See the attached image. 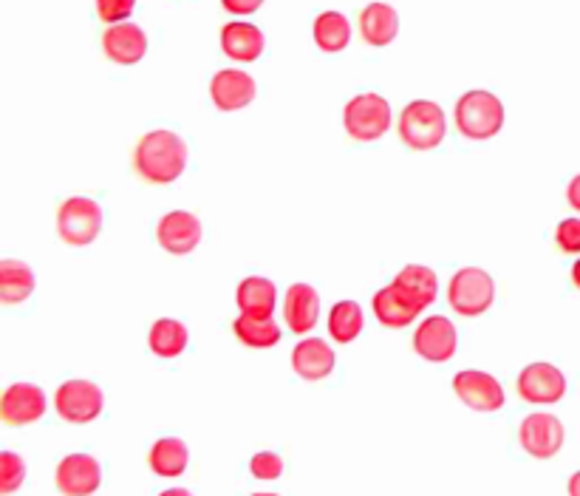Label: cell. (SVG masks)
<instances>
[{
  "label": "cell",
  "instance_id": "6da1fadb",
  "mask_svg": "<svg viewBox=\"0 0 580 496\" xmlns=\"http://www.w3.org/2000/svg\"><path fill=\"white\" fill-rule=\"evenodd\" d=\"M134 165L147 185H170L187 168V142L176 131H151L136 145Z\"/></svg>",
  "mask_w": 580,
  "mask_h": 496
},
{
  "label": "cell",
  "instance_id": "7a4b0ae2",
  "mask_svg": "<svg viewBox=\"0 0 580 496\" xmlns=\"http://www.w3.org/2000/svg\"><path fill=\"white\" fill-rule=\"evenodd\" d=\"M504 105L490 91H467L456 103V128L465 140L485 142L501 131Z\"/></svg>",
  "mask_w": 580,
  "mask_h": 496
},
{
  "label": "cell",
  "instance_id": "3957f363",
  "mask_svg": "<svg viewBox=\"0 0 580 496\" xmlns=\"http://www.w3.org/2000/svg\"><path fill=\"white\" fill-rule=\"evenodd\" d=\"M445 111L431 100H414L400 116V140L414 151H434L445 140Z\"/></svg>",
  "mask_w": 580,
  "mask_h": 496
},
{
  "label": "cell",
  "instance_id": "277c9868",
  "mask_svg": "<svg viewBox=\"0 0 580 496\" xmlns=\"http://www.w3.org/2000/svg\"><path fill=\"white\" fill-rule=\"evenodd\" d=\"M493 298H496V283L481 267H462L447 287V301L465 318L485 316L493 307Z\"/></svg>",
  "mask_w": 580,
  "mask_h": 496
},
{
  "label": "cell",
  "instance_id": "5b68a950",
  "mask_svg": "<svg viewBox=\"0 0 580 496\" xmlns=\"http://www.w3.org/2000/svg\"><path fill=\"white\" fill-rule=\"evenodd\" d=\"M345 134L354 142L383 140L391 128V105L380 94H358L343 111Z\"/></svg>",
  "mask_w": 580,
  "mask_h": 496
},
{
  "label": "cell",
  "instance_id": "8992f818",
  "mask_svg": "<svg viewBox=\"0 0 580 496\" xmlns=\"http://www.w3.org/2000/svg\"><path fill=\"white\" fill-rule=\"evenodd\" d=\"M103 230V207L89 196H71L60 205L58 232L69 247H89Z\"/></svg>",
  "mask_w": 580,
  "mask_h": 496
},
{
  "label": "cell",
  "instance_id": "52a82bcc",
  "mask_svg": "<svg viewBox=\"0 0 580 496\" xmlns=\"http://www.w3.org/2000/svg\"><path fill=\"white\" fill-rule=\"evenodd\" d=\"M103 389L91 381H65L54 394V409L65 423L83 425L100 417L103 412Z\"/></svg>",
  "mask_w": 580,
  "mask_h": 496
},
{
  "label": "cell",
  "instance_id": "ba28073f",
  "mask_svg": "<svg viewBox=\"0 0 580 496\" xmlns=\"http://www.w3.org/2000/svg\"><path fill=\"white\" fill-rule=\"evenodd\" d=\"M518 443L524 452L536 459H549L561 452L563 445V423L555 414L536 412L527 414L518 428Z\"/></svg>",
  "mask_w": 580,
  "mask_h": 496
},
{
  "label": "cell",
  "instance_id": "9c48e42d",
  "mask_svg": "<svg viewBox=\"0 0 580 496\" xmlns=\"http://www.w3.org/2000/svg\"><path fill=\"white\" fill-rule=\"evenodd\" d=\"M518 397L536 406H549L567 394V378L552 363H529L521 374H518Z\"/></svg>",
  "mask_w": 580,
  "mask_h": 496
},
{
  "label": "cell",
  "instance_id": "30bf717a",
  "mask_svg": "<svg viewBox=\"0 0 580 496\" xmlns=\"http://www.w3.org/2000/svg\"><path fill=\"white\" fill-rule=\"evenodd\" d=\"M453 392L459 394V400L465 406H470L473 412L490 414L498 412L504 406V389L501 383L487 372L478 369H465L453 378Z\"/></svg>",
  "mask_w": 580,
  "mask_h": 496
},
{
  "label": "cell",
  "instance_id": "8fae6325",
  "mask_svg": "<svg viewBox=\"0 0 580 496\" xmlns=\"http://www.w3.org/2000/svg\"><path fill=\"white\" fill-rule=\"evenodd\" d=\"M58 488L65 496H91L103 483V468L91 454H69L58 465Z\"/></svg>",
  "mask_w": 580,
  "mask_h": 496
},
{
  "label": "cell",
  "instance_id": "7c38bea8",
  "mask_svg": "<svg viewBox=\"0 0 580 496\" xmlns=\"http://www.w3.org/2000/svg\"><path fill=\"white\" fill-rule=\"evenodd\" d=\"M156 239L170 256H187L201 241V221L187 210H170L156 225Z\"/></svg>",
  "mask_w": 580,
  "mask_h": 496
},
{
  "label": "cell",
  "instance_id": "4fadbf2b",
  "mask_svg": "<svg viewBox=\"0 0 580 496\" xmlns=\"http://www.w3.org/2000/svg\"><path fill=\"white\" fill-rule=\"evenodd\" d=\"M456 329L445 316H434L420 323L414 332V349L420 358L431 363H447L456 354Z\"/></svg>",
  "mask_w": 580,
  "mask_h": 496
},
{
  "label": "cell",
  "instance_id": "5bb4252c",
  "mask_svg": "<svg viewBox=\"0 0 580 496\" xmlns=\"http://www.w3.org/2000/svg\"><path fill=\"white\" fill-rule=\"evenodd\" d=\"M45 414V394L34 383H12L0 400V417L7 425H32Z\"/></svg>",
  "mask_w": 580,
  "mask_h": 496
},
{
  "label": "cell",
  "instance_id": "9a60e30c",
  "mask_svg": "<svg viewBox=\"0 0 580 496\" xmlns=\"http://www.w3.org/2000/svg\"><path fill=\"white\" fill-rule=\"evenodd\" d=\"M258 94L256 80L249 78L247 71L227 69L218 71L210 83V97L216 103L218 111H241L247 108Z\"/></svg>",
  "mask_w": 580,
  "mask_h": 496
},
{
  "label": "cell",
  "instance_id": "2e32d148",
  "mask_svg": "<svg viewBox=\"0 0 580 496\" xmlns=\"http://www.w3.org/2000/svg\"><path fill=\"white\" fill-rule=\"evenodd\" d=\"M425 310L416 298H411L408 292L391 283V287H383V290H376L374 296V316L376 321L383 323L389 329H402L408 327L411 321L420 318V312Z\"/></svg>",
  "mask_w": 580,
  "mask_h": 496
},
{
  "label": "cell",
  "instance_id": "e0dca14e",
  "mask_svg": "<svg viewBox=\"0 0 580 496\" xmlns=\"http://www.w3.org/2000/svg\"><path fill=\"white\" fill-rule=\"evenodd\" d=\"M103 52L111 63L134 65L147 54V34L136 23H116L103 34Z\"/></svg>",
  "mask_w": 580,
  "mask_h": 496
},
{
  "label": "cell",
  "instance_id": "ac0fdd59",
  "mask_svg": "<svg viewBox=\"0 0 580 496\" xmlns=\"http://www.w3.org/2000/svg\"><path fill=\"white\" fill-rule=\"evenodd\" d=\"M292 369L303 381H323L334 372V349L320 338H307L294 347Z\"/></svg>",
  "mask_w": 580,
  "mask_h": 496
},
{
  "label": "cell",
  "instance_id": "d6986e66",
  "mask_svg": "<svg viewBox=\"0 0 580 496\" xmlns=\"http://www.w3.org/2000/svg\"><path fill=\"white\" fill-rule=\"evenodd\" d=\"M320 316V296L309 283H292L287 292V303H283V318H287L289 329L303 335L318 323Z\"/></svg>",
  "mask_w": 580,
  "mask_h": 496
},
{
  "label": "cell",
  "instance_id": "ffe728a7",
  "mask_svg": "<svg viewBox=\"0 0 580 496\" xmlns=\"http://www.w3.org/2000/svg\"><path fill=\"white\" fill-rule=\"evenodd\" d=\"M396 32H400V14L389 3H369L360 12V34L369 45L383 49V45L394 43Z\"/></svg>",
  "mask_w": 580,
  "mask_h": 496
},
{
  "label": "cell",
  "instance_id": "44dd1931",
  "mask_svg": "<svg viewBox=\"0 0 580 496\" xmlns=\"http://www.w3.org/2000/svg\"><path fill=\"white\" fill-rule=\"evenodd\" d=\"M221 52L238 63H252L263 54V32L252 23H227L221 29Z\"/></svg>",
  "mask_w": 580,
  "mask_h": 496
},
{
  "label": "cell",
  "instance_id": "7402d4cb",
  "mask_svg": "<svg viewBox=\"0 0 580 496\" xmlns=\"http://www.w3.org/2000/svg\"><path fill=\"white\" fill-rule=\"evenodd\" d=\"M275 298H278V290L269 278L252 276L238 283L236 301L241 307V316H272Z\"/></svg>",
  "mask_w": 580,
  "mask_h": 496
},
{
  "label": "cell",
  "instance_id": "603a6c76",
  "mask_svg": "<svg viewBox=\"0 0 580 496\" xmlns=\"http://www.w3.org/2000/svg\"><path fill=\"white\" fill-rule=\"evenodd\" d=\"M187 341H190L187 327L182 321H176V318H162V321H156L154 327H151V335H147L151 352H154L156 358H165V361L179 358L187 349Z\"/></svg>",
  "mask_w": 580,
  "mask_h": 496
},
{
  "label": "cell",
  "instance_id": "cb8c5ba5",
  "mask_svg": "<svg viewBox=\"0 0 580 496\" xmlns=\"http://www.w3.org/2000/svg\"><path fill=\"white\" fill-rule=\"evenodd\" d=\"M147 463H151L154 474H159V477H182L187 471V463H190V452H187V445L179 437H165L159 443H154Z\"/></svg>",
  "mask_w": 580,
  "mask_h": 496
},
{
  "label": "cell",
  "instance_id": "d4e9b609",
  "mask_svg": "<svg viewBox=\"0 0 580 496\" xmlns=\"http://www.w3.org/2000/svg\"><path fill=\"white\" fill-rule=\"evenodd\" d=\"M232 332L244 347L252 349H269L281 341V327L275 323L272 316H238Z\"/></svg>",
  "mask_w": 580,
  "mask_h": 496
},
{
  "label": "cell",
  "instance_id": "484cf974",
  "mask_svg": "<svg viewBox=\"0 0 580 496\" xmlns=\"http://www.w3.org/2000/svg\"><path fill=\"white\" fill-rule=\"evenodd\" d=\"M34 292V270L23 261L7 258L0 261V298L7 303L27 301Z\"/></svg>",
  "mask_w": 580,
  "mask_h": 496
},
{
  "label": "cell",
  "instance_id": "4316f807",
  "mask_svg": "<svg viewBox=\"0 0 580 496\" xmlns=\"http://www.w3.org/2000/svg\"><path fill=\"white\" fill-rule=\"evenodd\" d=\"M351 40V27L345 14L340 12H323L314 20V43H318L320 52L325 54H338L343 52Z\"/></svg>",
  "mask_w": 580,
  "mask_h": 496
},
{
  "label": "cell",
  "instance_id": "83f0119b",
  "mask_svg": "<svg viewBox=\"0 0 580 496\" xmlns=\"http://www.w3.org/2000/svg\"><path fill=\"white\" fill-rule=\"evenodd\" d=\"M394 283L408 292L411 298H416L422 307L434 303L436 296H439V278H436V272L431 270V267H422V265L402 267Z\"/></svg>",
  "mask_w": 580,
  "mask_h": 496
},
{
  "label": "cell",
  "instance_id": "f1b7e54d",
  "mask_svg": "<svg viewBox=\"0 0 580 496\" xmlns=\"http://www.w3.org/2000/svg\"><path fill=\"white\" fill-rule=\"evenodd\" d=\"M363 323L365 318L358 301H340L329 312V332H332V338L338 343L358 341L360 332H363Z\"/></svg>",
  "mask_w": 580,
  "mask_h": 496
},
{
  "label": "cell",
  "instance_id": "f546056e",
  "mask_svg": "<svg viewBox=\"0 0 580 496\" xmlns=\"http://www.w3.org/2000/svg\"><path fill=\"white\" fill-rule=\"evenodd\" d=\"M23 479H27V463L14 452L0 454V490L12 494V490H18L23 485Z\"/></svg>",
  "mask_w": 580,
  "mask_h": 496
},
{
  "label": "cell",
  "instance_id": "4dcf8cb0",
  "mask_svg": "<svg viewBox=\"0 0 580 496\" xmlns=\"http://www.w3.org/2000/svg\"><path fill=\"white\" fill-rule=\"evenodd\" d=\"M249 471H252V477L263 479V483H272L283 474V459L281 454L275 452H258L256 457L249 459Z\"/></svg>",
  "mask_w": 580,
  "mask_h": 496
},
{
  "label": "cell",
  "instance_id": "1f68e13d",
  "mask_svg": "<svg viewBox=\"0 0 580 496\" xmlns=\"http://www.w3.org/2000/svg\"><path fill=\"white\" fill-rule=\"evenodd\" d=\"M134 9L136 0H96V14H100V20L111 23V27H116L120 20L131 18Z\"/></svg>",
  "mask_w": 580,
  "mask_h": 496
},
{
  "label": "cell",
  "instance_id": "d6a6232c",
  "mask_svg": "<svg viewBox=\"0 0 580 496\" xmlns=\"http://www.w3.org/2000/svg\"><path fill=\"white\" fill-rule=\"evenodd\" d=\"M555 245L561 252H580V219H563L555 230Z\"/></svg>",
  "mask_w": 580,
  "mask_h": 496
},
{
  "label": "cell",
  "instance_id": "836d02e7",
  "mask_svg": "<svg viewBox=\"0 0 580 496\" xmlns=\"http://www.w3.org/2000/svg\"><path fill=\"white\" fill-rule=\"evenodd\" d=\"M221 3H224V9L232 14H252L261 9L263 0H221Z\"/></svg>",
  "mask_w": 580,
  "mask_h": 496
},
{
  "label": "cell",
  "instance_id": "e575fe53",
  "mask_svg": "<svg viewBox=\"0 0 580 496\" xmlns=\"http://www.w3.org/2000/svg\"><path fill=\"white\" fill-rule=\"evenodd\" d=\"M567 202H569V207H574V210L580 213V174L574 176L572 182H569V187H567Z\"/></svg>",
  "mask_w": 580,
  "mask_h": 496
},
{
  "label": "cell",
  "instance_id": "d590c367",
  "mask_svg": "<svg viewBox=\"0 0 580 496\" xmlns=\"http://www.w3.org/2000/svg\"><path fill=\"white\" fill-rule=\"evenodd\" d=\"M569 496H580V471H574L569 477Z\"/></svg>",
  "mask_w": 580,
  "mask_h": 496
},
{
  "label": "cell",
  "instance_id": "8d00e7d4",
  "mask_svg": "<svg viewBox=\"0 0 580 496\" xmlns=\"http://www.w3.org/2000/svg\"><path fill=\"white\" fill-rule=\"evenodd\" d=\"M159 496H193L190 490H185V488H167V490H162Z\"/></svg>",
  "mask_w": 580,
  "mask_h": 496
},
{
  "label": "cell",
  "instance_id": "74e56055",
  "mask_svg": "<svg viewBox=\"0 0 580 496\" xmlns=\"http://www.w3.org/2000/svg\"><path fill=\"white\" fill-rule=\"evenodd\" d=\"M572 283L580 290V258L574 261V267H572Z\"/></svg>",
  "mask_w": 580,
  "mask_h": 496
},
{
  "label": "cell",
  "instance_id": "f35d334b",
  "mask_svg": "<svg viewBox=\"0 0 580 496\" xmlns=\"http://www.w3.org/2000/svg\"><path fill=\"white\" fill-rule=\"evenodd\" d=\"M252 496H278V494H267V490H261V494H252Z\"/></svg>",
  "mask_w": 580,
  "mask_h": 496
}]
</instances>
